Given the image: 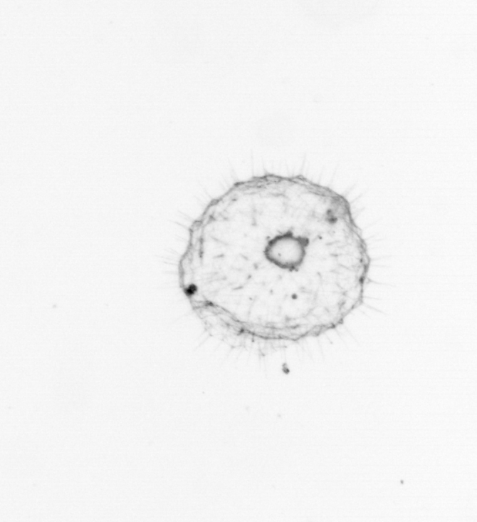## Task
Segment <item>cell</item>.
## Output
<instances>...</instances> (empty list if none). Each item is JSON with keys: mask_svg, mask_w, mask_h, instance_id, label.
<instances>
[{"mask_svg": "<svg viewBox=\"0 0 477 522\" xmlns=\"http://www.w3.org/2000/svg\"><path fill=\"white\" fill-rule=\"evenodd\" d=\"M209 239L223 280L260 287L271 347L319 337L362 303L369 257L350 206L303 175L234 184L214 201Z\"/></svg>", "mask_w": 477, "mask_h": 522, "instance_id": "obj_1", "label": "cell"}]
</instances>
